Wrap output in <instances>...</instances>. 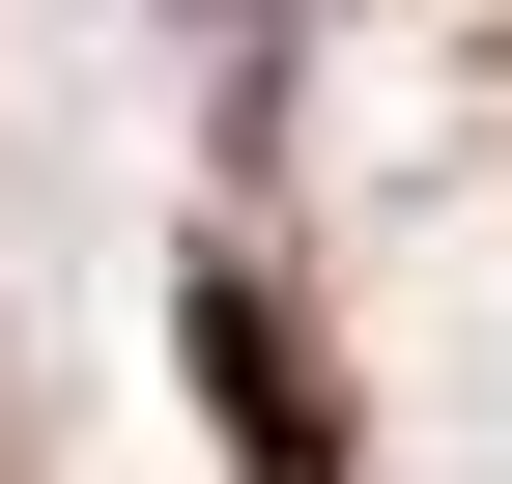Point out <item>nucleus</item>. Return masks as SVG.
I'll use <instances>...</instances> for the list:
<instances>
[{"label":"nucleus","mask_w":512,"mask_h":484,"mask_svg":"<svg viewBox=\"0 0 512 484\" xmlns=\"http://www.w3.org/2000/svg\"><path fill=\"white\" fill-rule=\"evenodd\" d=\"M171 342H200V428H228L256 484H342V371H313V314H285V257H256V228L171 257Z\"/></svg>","instance_id":"nucleus-1"}]
</instances>
